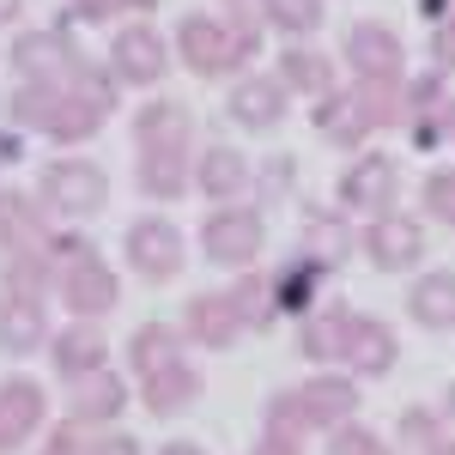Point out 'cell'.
<instances>
[{
  "label": "cell",
  "instance_id": "obj_1",
  "mask_svg": "<svg viewBox=\"0 0 455 455\" xmlns=\"http://www.w3.org/2000/svg\"><path fill=\"white\" fill-rule=\"evenodd\" d=\"M12 116L19 128L31 134H49V140H92L104 128V109H92L85 98H73L68 85H19L12 92Z\"/></svg>",
  "mask_w": 455,
  "mask_h": 455
},
{
  "label": "cell",
  "instance_id": "obj_2",
  "mask_svg": "<svg viewBox=\"0 0 455 455\" xmlns=\"http://www.w3.org/2000/svg\"><path fill=\"white\" fill-rule=\"evenodd\" d=\"M255 49H261V36H237L225 19H207V12H188V19L176 25V55H182V68L201 73V79L237 73Z\"/></svg>",
  "mask_w": 455,
  "mask_h": 455
},
{
  "label": "cell",
  "instance_id": "obj_3",
  "mask_svg": "<svg viewBox=\"0 0 455 455\" xmlns=\"http://www.w3.org/2000/svg\"><path fill=\"white\" fill-rule=\"evenodd\" d=\"M36 201H43V212H55V219H92L109 201V176L92 158H55V164H43V176H36Z\"/></svg>",
  "mask_w": 455,
  "mask_h": 455
},
{
  "label": "cell",
  "instance_id": "obj_4",
  "mask_svg": "<svg viewBox=\"0 0 455 455\" xmlns=\"http://www.w3.org/2000/svg\"><path fill=\"white\" fill-rule=\"evenodd\" d=\"M122 298V280L98 249L68 243V261H61V304L73 310V322H104Z\"/></svg>",
  "mask_w": 455,
  "mask_h": 455
},
{
  "label": "cell",
  "instance_id": "obj_5",
  "mask_svg": "<svg viewBox=\"0 0 455 455\" xmlns=\"http://www.w3.org/2000/svg\"><path fill=\"white\" fill-rule=\"evenodd\" d=\"M267 243V219L255 207H219L207 212V225H201V255H207L212 267H255V255Z\"/></svg>",
  "mask_w": 455,
  "mask_h": 455
},
{
  "label": "cell",
  "instance_id": "obj_6",
  "mask_svg": "<svg viewBox=\"0 0 455 455\" xmlns=\"http://www.w3.org/2000/svg\"><path fill=\"white\" fill-rule=\"evenodd\" d=\"M122 249H128V261H134V274H140L146 285L176 280V274H182V261H188L182 231H176L171 219H158V212L134 219V225H128V237H122Z\"/></svg>",
  "mask_w": 455,
  "mask_h": 455
},
{
  "label": "cell",
  "instance_id": "obj_7",
  "mask_svg": "<svg viewBox=\"0 0 455 455\" xmlns=\"http://www.w3.org/2000/svg\"><path fill=\"white\" fill-rule=\"evenodd\" d=\"M109 73L122 85H158L171 73V43L152 31V25H128V31H116V43H109Z\"/></svg>",
  "mask_w": 455,
  "mask_h": 455
},
{
  "label": "cell",
  "instance_id": "obj_8",
  "mask_svg": "<svg viewBox=\"0 0 455 455\" xmlns=\"http://www.w3.org/2000/svg\"><path fill=\"white\" fill-rule=\"evenodd\" d=\"M12 68L25 73V85H68L79 55L68 31H19L12 36Z\"/></svg>",
  "mask_w": 455,
  "mask_h": 455
},
{
  "label": "cell",
  "instance_id": "obj_9",
  "mask_svg": "<svg viewBox=\"0 0 455 455\" xmlns=\"http://www.w3.org/2000/svg\"><path fill=\"white\" fill-rule=\"evenodd\" d=\"M364 255H371V267H383V274H407V267L425 261V225L407 219V212H383V219H371V231H364Z\"/></svg>",
  "mask_w": 455,
  "mask_h": 455
},
{
  "label": "cell",
  "instance_id": "obj_10",
  "mask_svg": "<svg viewBox=\"0 0 455 455\" xmlns=\"http://www.w3.org/2000/svg\"><path fill=\"white\" fill-rule=\"evenodd\" d=\"M347 68H358V79H407V43L377 19H358L347 31Z\"/></svg>",
  "mask_w": 455,
  "mask_h": 455
},
{
  "label": "cell",
  "instance_id": "obj_11",
  "mask_svg": "<svg viewBox=\"0 0 455 455\" xmlns=\"http://www.w3.org/2000/svg\"><path fill=\"white\" fill-rule=\"evenodd\" d=\"M395 195H401V164L383 158V152H364L347 176H340V207L352 212H377L383 219L395 207Z\"/></svg>",
  "mask_w": 455,
  "mask_h": 455
},
{
  "label": "cell",
  "instance_id": "obj_12",
  "mask_svg": "<svg viewBox=\"0 0 455 455\" xmlns=\"http://www.w3.org/2000/svg\"><path fill=\"white\" fill-rule=\"evenodd\" d=\"M291 395H298V407H304L310 431H340V425L358 413V383L340 377V371H315L310 383H298Z\"/></svg>",
  "mask_w": 455,
  "mask_h": 455
},
{
  "label": "cell",
  "instance_id": "obj_13",
  "mask_svg": "<svg viewBox=\"0 0 455 455\" xmlns=\"http://www.w3.org/2000/svg\"><path fill=\"white\" fill-rule=\"evenodd\" d=\"M43 413H49L43 383H31V377H6V383H0V455L25 450L31 431L43 425Z\"/></svg>",
  "mask_w": 455,
  "mask_h": 455
},
{
  "label": "cell",
  "instance_id": "obj_14",
  "mask_svg": "<svg viewBox=\"0 0 455 455\" xmlns=\"http://www.w3.org/2000/svg\"><path fill=\"white\" fill-rule=\"evenodd\" d=\"M122 407H128V383H122L109 364L68 383V419L73 425H104V419H116Z\"/></svg>",
  "mask_w": 455,
  "mask_h": 455
},
{
  "label": "cell",
  "instance_id": "obj_15",
  "mask_svg": "<svg viewBox=\"0 0 455 455\" xmlns=\"http://www.w3.org/2000/svg\"><path fill=\"white\" fill-rule=\"evenodd\" d=\"M182 334H195L201 347L225 352V347H237L243 322H237V310H231V298H225V291H195V298L182 304Z\"/></svg>",
  "mask_w": 455,
  "mask_h": 455
},
{
  "label": "cell",
  "instance_id": "obj_16",
  "mask_svg": "<svg viewBox=\"0 0 455 455\" xmlns=\"http://www.w3.org/2000/svg\"><path fill=\"white\" fill-rule=\"evenodd\" d=\"M231 122H243V128H280L285 122V85L267 79V73H243L231 85Z\"/></svg>",
  "mask_w": 455,
  "mask_h": 455
},
{
  "label": "cell",
  "instance_id": "obj_17",
  "mask_svg": "<svg viewBox=\"0 0 455 455\" xmlns=\"http://www.w3.org/2000/svg\"><path fill=\"white\" fill-rule=\"evenodd\" d=\"M395 358H401L395 328L371 322V315H358V322H352V340H347V358H340V364H352V377H388V371H395Z\"/></svg>",
  "mask_w": 455,
  "mask_h": 455
},
{
  "label": "cell",
  "instance_id": "obj_18",
  "mask_svg": "<svg viewBox=\"0 0 455 455\" xmlns=\"http://www.w3.org/2000/svg\"><path fill=\"white\" fill-rule=\"evenodd\" d=\"M140 401H146V413H158V419H171V413H182V407H195V401H201V364L182 358V364L158 371V377H140Z\"/></svg>",
  "mask_w": 455,
  "mask_h": 455
},
{
  "label": "cell",
  "instance_id": "obj_19",
  "mask_svg": "<svg viewBox=\"0 0 455 455\" xmlns=\"http://www.w3.org/2000/svg\"><path fill=\"white\" fill-rule=\"evenodd\" d=\"M134 146L140 152H188V109L176 98H158L134 116Z\"/></svg>",
  "mask_w": 455,
  "mask_h": 455
},
{
  "label": "cell",
  "instance_id": "obj_20",
  "mask_svg": "<svg viewBox=\"0 0 455 455\" xmlns=\"http://www.w3.org/2000/svg\"><path fill=\"white\" fill-rule=\"evenodd\" d=\"M128 358H134V377H158V371H171V364L188 358V334L171 328V322H146L128 340Z\"/></svg>",
  "mask_w": 455,
  "mask_h": 455
},
{
  "label": "cell",
  "instance_id": "obj_21",
  "mask_svg": "<svg viewBox=\"0 0 455 455\" xmlns=\"http://www.w3.org/2000/svg\"><path fill=\"white\" fill-rule=\"evenodd\" d=\"M49 352H55V371L61 377H85V371H104V358H109V347H104V328L98 322H73V328H61L55 340H49Z\"/></svg>",
  "mask_w": 455,
  "mask_h": 455
},
{
  "label": "cell",
  "instance_id": "obj_22",
  "mask_svg": "<svg viewBox=\"0 0 455 455\" xmlns=\"http://www.w3.org/2000/svg\"><path fill=\"white\" fill-rule=\"evenodd\" d=\"M0 249H6V255H19V249H49L43 212H36V201L19 195V188H0Z\"/></svg>",
  "mask_w": 455,
  "mask_h": 455
},
{
  "label": "cell",
  "instance_id": "obj_23",
  "mask_svg": "<svg viewBox=\"0 0 455 455\" xmlns=\"http://www.w3.org/2000/svg\"><path fill=\"white\" fill-rule=\"evenodd\" d=\"M249 176H255V164H249L237 146H207L201 164H195V188L212 195V201H231V195L249 188Z\"/></svg>",
  "mask_w": 455,
  "mask_h": 455
},
{
  "label": "cell",
  "instance_id": "obj_24",
  "mask_svg": "<svg viewBox=\"0 0 455 455\" xmlns=\"http://www.w3.org/2000/svg\"><path fill=\"white\" fill-rule=\"evenodd\" d=\"M43 340H49V315H43V304H31V298H6V291H0V352L25 358V352H36Z\"/></svg>",
  "mask_w": 455,
  "mask_h": 455
},
{
  "label": "cell",
  "instance_id": "obj_25",
  "mask_svg": "<svg viewBox=\"0 0 455 455\" xmlns=\"http://www.w3.org/2000/svg\"><path fill=\"white\" fill-rule=\"evenodd\" d=\"M407 315L419 328H431V334H450L455 328V274H425V280H413Z\"/></svg>",
  "mask_w": 455,
  "mask_h": 455
},
{
  "label": "cell",
  "instance_id": "obj_26",
  "mask_svg": "<svg viewBox=\"0 0 455 455\" xmlns=\"http://www.w3.org/2000/svg\"><path fill=\"white\" fill-rule=\"evenodd\" d=\"M298 255H304V261H315L322 274H334V267L352 255L347 219H334V212H310V219H304V249H298Z\"/></svg>",
  "mask_w": 455,
  "mask_h": 455
},
{
  "label": "cell",
  "instance_id": "obj_27",
  "mask_svg": "<svg viewBox=\"0 0 455 455\" xmlns=\"http://www.w3.org/2000/svg\"><path fill=\"white\" fill-rule=\"evenodd\" d=\"M140 188L152 201H176V195H188V182H195V158L188 152H140Z\"/></svg>",
  "mask_w": 455,
  "mask_h": 455
},
{
  "label": "cell",
  "instance_id": "obj_28",
  "mask_svg": "<svg viewBox=\"0 0 455 455\" xmlns=\"http://www.w3.org/2000/svg\"><path fill=\"white\" fill-rule=\"evenodd\" d=\"M352 322H358V315H352L347 304H340V310H310V315H304V358H315V364L347 358Z\"/></svg>",
  "mask_w": 455,
  "mask_h": 455
},
{
  "label": "cell",
  "instance_id": "obj_29",
  "mask_svg": "<svg viewBox=\"0 0 455 455\" xmlns=\"http://www.w3.org/2000/svg\"><path fill=\"white\" fill-rule=\"evenodd\" d=\"M280 85L304 92V98H328L334 92V61L322 49H285L280 55Z\"/></svg>",
  "mask_w": 455,
  "mask_h": 455
},
{
  "label": "cell",
  "instance_id": "obj_30",
  "mask_svg": "<svg viewBox=\"0 0 455 455\" xmlns=\"http://www.w3.org/2000/svg\"><path fill=\"white\" fill-rule=\"evenodd\" d=\"M352 104L364 109L371 128H395V122H407V79H358Z\"/></svg>",
  "mask_w": 455,
  "mask_h": 455
},
{
  "label": "cell",
  "instance_id": "obj_31",
  "mask_svg": "<svg viewBox=\"0 0 455 455\" xmlns=\"http://www.w3.org/2000/svg\"><path fill=\"white\" fill-rule=\"evenodd\" d=\"M315 134L322 140H334V146H364V134H371V122H364V109L352 104V92L347 98H315Z\"/></svg>",
  "mask_w": 455,
  "mask_h": 455
},
{
  "label": "cell",
  "instance_id": "obj_32",
  "mask_svg": "<svg viewBox=\"0 0 455 455\" xmlns=\"http://www.w3.org/2000/svg\"><path fill=\"white\" fill-rule=\"evenodd\" d=\"M274 280V310H291V315H310L315 310V285H322V267L315 261H291V267H280V274H267Z\"/></svg>",
  "mask_w": 455,
  "mask_h": 455
},
{
  "label": "cell",
  "instance_id": "obj_33",
  "mask_svg": "<svg viewBox=\"0 0 455 455\" xmlns=\"http://www.w3.org/2000/svg\"><path fill=\"white\" fill-rule=\"evenodd\" d=\"M0 291L43 304V298H49V249H19V255L6 261V274H0Z\"/></svg>",
  "mask_w": 455,
  "mask_h": 455
},
{
  "label": "cell",
  "instance_id": "obj_34",
  "mask_svg": "<svg viewBox=\"0 0 455 455\" xmlns=\"http://www.w3.org/2000/svg\"><path fill=\"white\" fill-rule=\"evenodd\" d=\"M225 298H231V310H237L243 328H267V322H274V280H267V274H255V267H243L237 285H231Z\"/></svg>",
  "mask_w": 455,
  "mask_h": 455
},
{
  "label": "cell",
  "instance_id": "obj_35",
  "mask_svg": "<svg viewBox=\"0 0 455 455\" xmlns=\"http://www.w3.org/2000/svg\"><path fill=\"white\" fill-rule=\"evenodd\" d=\"M304 431H310V419H304L298 395L280 388V395L267 401V431H261V437H274V443H298V450H304Z\"/></svg>",
  "mask_w": 455,
  "mask_h": 455
},
{
  "label": "cell",
  "instance_id": "obj_36",
  "mask_svg": "<svg viewBox=\"0 0 455 455\" xmlns=\"http://www.w3.org/2000/svg\"><path fill=\"white\" fill-rule=\"evenodd\" d=\"M322 19H328L322 0H267V25H280L285 36H310Z\"/></svg>",
  "mask_w": 455,
  "mask_h": 455
},
{
  "label": "cell",
  "instance_id": "obj_37",
  "mask_svg": "<svg viewBox=\"0 0 455 455\" xmlns=\"http://www.w3.org/2000/svg\"><path fill=\"white\" fill-rule=\"evenodd\" d=\"M419 201H425V212H437L443 225H455V171H431L425 188H419Z\"/></svg>",
  "mask_w": 455,
  "mask_h": 455
},
{
  "label": "cell",
  "instance_id": "obj_38",
  "mask_svg": "<svg viewBox=\"0 0 455 455\" xmlns=\"http://www.w3.org/2000/svg\"><path fill=\"white\" fill-rule=\"evenodd\" d=\"M371 450H383V437L377 431H364V425H340V431H328V455H371Z\"/></svg>",
  "mask_w": 455,
  "mask_h": 455
},
{
  "label": "cell",
  "instance_id": "obj_39",
  "mask_svg": "<svg viewBox=\"0 0 455 455\" xmlns=\"http://www.w3.org/2000/svg\"><path fill=\"white\" fill-rule=\"evenodd\" d=\"M225 19H237V25H231L237 36H261V25H267V0H225Z\"/></svg>",
  "mask_w": 455,
  "mask_h": 455
},
{
  "label": "cell",
  "instance_id": "obj_40",
  "mask_svg": "<svg viewBox=\"0 0 455 455\" xmlns=\"http://www.w3.org/2000/svg\"><path fill=\"white\" fill-rule=\"evenodd\" d=\"M401 437H407V443H413V450H437V443H443V431H437V425H431V413H425V407H413V413H407V419H401Z\"/></svg>",
  "mask_w": 455,
  "mask_h": 455
},
{
  "label": "cell",
  "instance_id": "obj_41",
  "mask_svg": "<svg viewBox=\"0 0 455 455\" xmlns=\"http://www.w3.org/2000/svg\"><path fill=\"white\" fill-rule=\"evenodd\" d=\"M291 182H298V158H267V164H261V195H267V201H280Z\"/></svg>",
  "mask_w": 455,
  "mask_h": 455
},
{
  "label": "cell",
  "instance_id": "obj_42",
  "mask_svg": "<svg viewBox=\"0 0 455 455\" xmlns=\"http://www.w3.org/2000/svg\"><path fill=\"white\" fill-rule=\"evenodd\" d=\"M431 61H437V73H455V12L437 19V31H431Z\"/></svg>",
  "mask_w": 455,
  "mask_h": 455
},
{
  "label": "cell",
  "instance_id": "obj_43",
  "mask_svg": "<svg viewBox=\"0 0 455 455\" xmlns=\"http://www.w3.org/2000/svg\"><path fill=\"white\" fill-rule=\"evenodd\" d=\"M85 19H116V12H152V0H73Z\"/></svg>",
  "mask_w": 455,
  "mask_h": 455
},
{
  "label": "cell",
  "instance_id": "obj_44",
  "mask_svg": "<svg viewBox=\"0 0 455 455\" xmlns=\"http://www.w3.org/2000/svg\"><path fill=\"white\" fill-rule=\"evenodd\" d=\"M85 455H140L134 437H98V443H85Z\"/></svg>",
  "mask_w": 455,
  "mask_h": 455
},
{
  "label": "cell",
  "instance_id": "obj_45",
  "mask_svg": "<svg viewBox=\"0 0 455 455\" xmlns=\"http://www.w3.org/2000/svg\"><path fill=\"white\" fill-rule=\"evenodd\" d=\"M43 455H85V450L73 443V425H68V431H55V437H49V450H43Z\"/></svg>",
  "mask_w": 455,
  "mask_h": 455
},
{
  "label": "cell",
  "instance_id": "obj_46",
  "mask_svg": "<svg viewBox=\"0 0 455 455\" xmlns=\"http://www.w3.org/2000/svg\"><path fill=\"white\" fill-rule=\"evenodd\" d=\"M249 455H304V450H298V443H274V437H261Z\"/></svg>",
  "mask_w": 455,
  "mask_h": 455
},
{
  "label": "cell",
  "instance_id": "obj_47",
  "mask_svg": "<svg viewBox=\"0 0 455 455\" xmlns=\"http://www.w3.org/2000/svg\"><path fill=\"white\" fill-rule=\"evenodd\" d=\"M158 455H207V450H201V443H188V437H176V443H164Z\"/></svg>",
  "mask_w": 455,
  "mask_h": 455
},
{
  "label": "cell",
  "instance_id": "obj_48",
  "mask_svg": "<svg viewBox=\"0 0 455 455\" xmlns=\"http://www.w3.org/2000/svg\"><path fill=\"white\" fill-rule=\"evenodd\" d=\"M19 6H25V0H0V19H19Z\"/></svg>",
  "mask_w": 455,
  "mask_h": 455
},
{
  "label": "cell",
  "instance_id": "obj_49",
  "mask_svg": "<svg viewBox=\"0 0 455 455\" xmlns=\"http://www.w3.org/2000/svg\"><path fill=\"white\" fill-rule=\"evenodd\" d=\"M443 134L455 140V104H443Z\"/></svg>",
  "mask_w": 455,
  "mask_h": 455
},
{
  "label": "cell",
  "instance_id": "obj_50",
  "mask_svg": "<svg viewBox=\"0 0 455 455\" xmlns=\"http://www.w3.org/2000/svg\"><path fill=\"white\" fill-rule=\"evenodd\" d=\"M443 419L455 425V383H450V395H443Z\"/></svg>",
  "mask_w": 455,
  "mask_h": 455
},
{
  "label": "cell",
  "instance_id": "obj_51",
  "mask_svg": "<svg viewBox=\"0 0 455 455\" xmlns=\"http://www.w3.org/2000/svg\"><path fill=\"white\" fill-rule=\"evenodd\" d=\"M431 455H455V443H437V450H431Z\"/></svg>",
  "mask_w": 455,
  "mask_h": 455
},
{
  "label": "cell",
  "instance_id": "obj_52",
  "mask_svg": "<svg viewBox=\"0 0 455 455\" xmlns=\"http://www.w3.org/2000/svg\"><path fill=\"white\" fill-rule=\"evenodd\" d=\"M371 455H395V450H371Z\"/></svg>",
  "mask_w": 455,
  "mask_h": 455
}]
</instances>
